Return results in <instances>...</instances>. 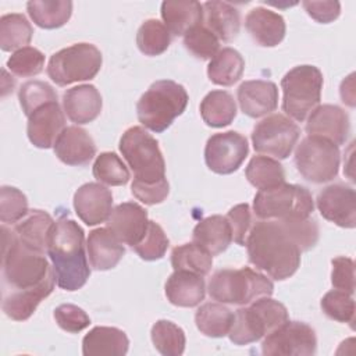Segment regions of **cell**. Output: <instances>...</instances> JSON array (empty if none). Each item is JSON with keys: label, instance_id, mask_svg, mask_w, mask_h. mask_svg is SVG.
I'll list each match as a JSON object with an SVG mask.
<instances>
[{"label": "cell", "instance_id": "cell-13", "mask_svg": "<svg viewBox=\"0 0 356 356\" xmlns=\"http://www.w3.org/2000/svg\"><path fill=\"white\" fill-rule=\"evenodd\" d=\"M317 349L314 330L302 321H286L266 335L261 352L266 356H312Z\"/></svg>", "mask_w": 356, "mask_h": 356}, {"label": "cell", "instance_id": "cell-5", "mask_svg": "<svg viewBox=\"0 0 356 356\" xmlns=\"http://www.w3.org/2000/svg\"><path fill=\"white\" fill-rule=\"evenodd\" d=\"M207 291L220 303L245 306L259 298L271 296L274 285L264 274L249 267L221 268L211 275Z\"/></svg>", "mask_w": 356, "mask_h": 356}, {"label": "cell", "instance_id": "cell-39", "mask_svg": "<svg viewBox=\"0 0 356 356\" xmlns=\"http://www.w3.org/2000/svg\"><path fill=\"white\" fill-rule=\"evenodd\" d=\"M150 337L154 348L164 356H179L185 350V332L172 321H156L152 327Z\"/></svg>", "mask_w": 356, "mask_h": 356}, {"label": "cell", "instance_id": "cell-30", "mask_svg": "<svg viewBox=\"0 0 356 356\" xmlns=\"http://www.w3.org/2000/svg\"><path fill=\"white\" fill-rule=\"evenodd\" d=\"M161 18L171 35L181 36L203 22V4L193 0L163 1Z\"/></svg>", "mask_w": 356, "mask_h": 356}, {"label": "cell", "instance_id": "cell-23", "mask_svg": "<svg viewBox=\"0 0 356 356\" xmlns=\"http://www.w3.org/2000/svg\"><path fill=\"white\" fill-rule=\"evenodd\" d=\"M103 100L96 86L83 83L67 89L63 95V108L67 117L78 124H89L95 121L102 111Z\"/></svg>", "mask_w": 356, "mask_h": 356}, {"label": "cell", "instance_id": "cell-25", "mask_svg": "<svg viewBox=\"0 0 356 356\" xmlns=\"http://www.w3.org/2000/svg\"><path fill=\"white\" fill-rule=\"evenodd\" d=\"M245 28L252 39L263 47H274L280 44L286 32L282 15L264 7H254L248 13Z\"/></svg>", "mask_w": 356, "mask_h": 356}, {"label": "cell", "instance_id": "cell-46", "mask_svg": "<svg viewBox=\"0 0 356 356\" xmlns=\"http://www.w3.org/2000/svg\"><path fill=\"white\" fill-rule=\"evenodd\" d=\"M170 241L164 232V229L154 221H149L147 231L143 236V239L135 245L132 249L136 252V254L146 261H153L161 259L167 249H168Z\"/></svg>", "mask_w": 356, "mask_h": 356}, {"label": "cell", "instance_id": "cell-31", "mask_svg": "<svg viewBox=\"0 0 356 356\" xmlns=\"http://www.w3.org/2000/svg\"><path fill=\"white\" fill-rule=\"evenodd\" d=\"M192 239L211 256L222 253L232 242V232L227 217L216 214L203 218L193 228Z\"/></svg>", "mask_w": 356, "mask_h": 356}, {"label": "cell", "instance_id": "cell-42", "mask_svg": "<svg viewBox=\"0 0 356 356\" xmlns=\"http://www.w3.org/2000/svg\"><path fill=\"white\" fill-rule=\"evenodd\" d=\"M186 50L200 60H211L220 50V40L203 24L193 26L184 35Z\"/></svg>", "mask_w": 356, "mask_h": 356}, {"label": "cell", "instance_id": "cell-12", "mask_svg": "<svg viewBox=\"0 0 356 356\" xmlns=\"http://www.w3.org/2000/svg\"><path fill=\"white\" fill-rule=\"evenodd\" d=\"M300 135L299 127L284 114H271L257 122L252 132V143L257 153L286 159Z\"/></svg>", "mask_w": 356, "mask_h": 356}, {"label": "cell", "instance_id": "cell-24", "mask_svg": "<svg viewBox=\"0 0 356 356\" xmlns=\"http://www.w3.org/2000/svg\"><path fill=\"white\" fill-rule=\"evenodd\" d=\"M86 250L92 268L99 271L114 268L125 254L124 243L107 227L89 232Z\"/></svg>", "mask_w": 356, "mask_h": 356}, {"label": "cell", "instance_id": "cell-4", "mask_svg": "<svg viewBox=\"0 0 356 356\" xmlns=\"http://www.w3.org/2000/svg\"><path fill=\"white\" fill-rule=\"evenodd\" d=\"M185 88L171 79L153 82L136 103L139 122L152 132L165 131L188 104Z\"/></svg>", "mask_w": 356, "mask_h": 356}, {"label": "cell", "instance_id": "cell-15", "mask_svg": "<svg viewBox=\"0 0 356 356\" xmlns=\"http://www.w3.org/2000/svg\"><path fill=\"white\" fill-rule=\"evenodd\" d=\"M317 209L323 218L342 228L356 225V193L345 184H332L317 195Z\"/></svg>", "mask_w": 356, "mask_h": 356}, {"label": "cell", "instance_id": "cell-6", "mask_svg": "<svg viewBox=\"0 0 356 356\" xmlns=\"http://www.w3.org/2000/svg\"><path fill=\"white\" fill-rule=\"evenodd\" d=\"M288 320V310L281 302L263 296L234 313L228 337L235 345H248L268 335Z\"/></svg>", "mask_w": 356, "mask_h": 356}, {"label": "cell", "instance_id": "cell-34", "mask_svg": "<svg viewBox=\"0 0 356 356\" xmlns=\"http://www.w3.org/2000/svg\"><path fill=\"white\" fill-rule=\"evenodd\" d=\"M200 115L203 121L213 128L229 125L236 117V104L227 90H211L200 103Z\"/></svg>", "mask_w": 356, "mask_h": 356}, {"label": "cell", "instance_id": "cell-48", "mask_svg": "<svg viewBox=\"0 0 356 356\" xmlns=\"http://www.w3.org/2000/svg\"><path fill=\"white\" fill-rule=\"evenodd\" d=\"M295 243L299 246L302 252L310 250L318 241V225L316 220L306 218H291V220H280Z\"/></svg>", "mask_w": 356, "mask_h": 356}, {"label": "cell", "instance_id": "cell-21", "mask_svg": "<svg viewBox=\"0 0 356 356\" xmlns=\"http://www.w3.org/2000/svg\"><path fill=\"white\" fill-rule=\"evenodd\" d=\"M56 282V274H51L38 286L18 291H3L1 307L4 314L15 321L28 320L39 303L53 292Z\"/></svg>", "mask_w": 356, "mask_h": 356}, {"label": "cell", "instance_id": "cell-53", "mask_svg": "<svg viewBox=\"0 0 356 356\" xmlns=\"http://www.w3.org/2000/svg\"><path fill=\"white\" fill-rule=\"evenodd\" d=\"M305 11L317 22L328 24L339 17V1H302Z\"/></svg>", "mask_w": 356, "mask_h": 356}, {"label": "cell", "instance_id": "cell-2", "mask_svg": "<svg viewBox=\"0 0 356 356\" xmlns=\"http://www.w3.org/2000/svg\"><path fill=\"white\" fill-rule=\"evenodd\" d=\"M47 254L61 289L72 292L86 284L90 268L85 252V232L78 222L65 217L56 221L49 236Z\"/></svg>", "mask_w": 356, "mask_h": 356}, {"label": "cell", "instance_id": "cell-36", "mask_svg": "<svg viewBox=\"0 0 356 356\" xmlns=\"http://www.w3.org/2000/svg\"><path fill=\"white\" fill-rule=\"evenodd\" d=\"M32 35V25L24 14L11 13L0 18V47L3 51L26 47Z\"/></svg>", "mask_w": 356, "mask_h": 356}, {"label": "cell", "instance_id": "cell-18", "mask_svg": "<svg viewBox=\"0 0 356 356\" xmlns=\"http://www.w3.org/2000/svg\"><path fill=\"white\" fill-rule=\"evenodd\" d=\"M74 209L86 225L104 222L113 211L111 191L99 182L83 184L74 195Z\"/></svg>", "mask_w": 356, "mask_h": 356}, {"label": "cell", "instance_id": "cell-50", "mask_svg": "<svg viewBox=\"0 0 356 356\" xmlns=\"http://www.w3.org/2000/svg\"><path fill=\"white\" fill-rule=\"evenodd\" d=\"M225 217L231 227L232 241L241 246H245L246 238L252 228V214H250L249 204L241 203L234 206Z\"/></svg>", "mask_w": 356, "mask_h": 356}, {"label": "cell", "instance_id": "cell-19", "mask_svg": "<svg viewBox=\"0 0 356 356\" xmlns=\"http://www.w3.org/2000/svg\"><path fill=\"white\" fill-rule=\"evenodd\" d=\"M350 131L346 111L335 104L317 106L307 118L306 132L331 140L337 146L343 145Z\"/></svg>", "mask_w": 356, "mask_h": 356}, {"label": "cell", "instance_id": "cell-14", "mask_svg": "<svg viewBox=\"0 0 356 356\" xmlns=\"http://www.w3.org/2000/svg\"><path fill=\"white\" fill-rule=\"evenodd\" d=\"M249 153L248 139L236 131L214 134L207 139L204 147L206 165L216 174H232Z\"/></svg>", "mask_w": 356, "mask_h": 356}, {"label": "cell", "instance_id": "cell-51", "mask_svg": "<svg viewBox=\"0 0 356 356\" xmlns=\"http://www.w3.org/2000/svg\"><path fill=\"white\" fill-rule=\"evenodd\" d=\"M331 284L335 289L353 295L355 292V263L350 257L338 256L331 260Z\"/></svg>", "mask_w": 356, "mask_h": 356}, {"label": "cell", "instance_id": "cell-11", "mask_svg": "<svg viewBox=\"0 0 356 356\" xmlns=\"http://www.w3.org/2000/svg\"><path fill=\"white\" fill-rule=\"evenodd\" d=\"M339 161V147L321 136L307 135L295 150L296 170L313 184L332 181L338 175Z\"/></svg>", "mask_w": 356, "mask_h": 356}, {"label": "cell", "instance_id": "cell-32", "mask_svg": "<svg viewBox=\"0 0 356 356\" xmlns=\"http://www.w3.org/2000/svg\"><path fill=\"white\" fill-rule=\"evenodd\" d=\"M245 60L239 51L232 47H224L210 60L207 65L209 79L221 86H232L243 74Z\"/></svg>", "mask_w": 356, "mask_h": 356}, {"label": "cell", "instance_id": "cell-27", "mask_svg": "<svg viewBox=\"0 0 356 356\" xmlns=\"http://www.w3.org/2000/svg\"><path fill=\"white\" fill-rule=\"evenodd\" d=\"M204 26L210 29L218 40L232 42L241 29V14L236 7L227 1L211 0L203 4Z\"/></svg>", "mask_w": 356, "mask_h": 356}, {"label": "cell", "instance_id": "cell-20", "mask_svg": "<svg viewBox=\"0 0 356 356\" xmlns=\"http://www.w3.org/2000/svg\"><path fill=\"white\" fill-rule=\"evenodd\" d=\"M236 95L242 113L252 118L267 115L278 106V88L271 81H245L239 85Z\"/></svg>", "mask_w": 356, "mask_h": 356}, {"label": "cell", "instance_id": "cell-33", "mask_svg": "<svg viewBox=\"0 0 356 356\" xmlns=\"http://www.w3.org/2000/svg\"><path fill=\"white\" fill-rule=\"evenodd\" d=\"M31 19L43 29H56L68 22L72 14L70 0H32L26 3Z\"/></svg>", "mask_w": 356, "mask_h": 356}, {"label": "cell", "instance_id": "cell-38", "mask_svg": "<svg viewBox=\"0 0 356 356\" xmlns=\"http://www.w3.org/2000/svg\"><path fill=\"white\" fill-rule=\"evenodd\" d=\"M171 266L174 271L184 270L204 277L211 270L213 256L195 242L184 243L172 249Z\"/></svg>", "mask_w": 356, "mask_h": 356}, {"label": "cell", "instance_id": "cell-3", "mask_svg": "<svg viewBox=\"0 0 356 356\" xmlns=\"http://www.w3.org/2000/svg\"><path fill=\"white\" fill-rule=\"evenodd\" d=\"M3 232V284L4 291L29 289L38 286L51 274L44 253L35 252L26 248L15 235L14 231L1 225Z\"/></svg>", "mask_w": 356, "mask_h": 356}, {"label": "cell", "instance_id": "cell-37", "mask_svg": "<svg viewBox=\"0 0 356 356\" xmlns=\"http://www.w3.org/2000/svg\"><path fill=\"white\" fill-rule=\"evenodd\" d=\"M245 175L250 185L257 189H267L285 182L282 164L268 156H254L246 165Z\"/></svg>", "mask_w": 356, "mask_h": 356}, {"label": "cell", "instance_id": "cell-26", "mask_svg": "<svg viewBox=\"0 0 356 356\" xmlns=\"http://www.w3.org/2000/svg\"><path fill=\"white\" fill-rule=\"evenodd\" d=\"M206 295V282L203 275L177 270L165 282V296L171 305L179 307H195Z\"/></svg>", "mask_w": 356, "mask_h": 356}, {"label": "cell", "instance_id": "cell-47", "mask_svg": "<svg viewBox=\"0 0 356 356\" xmlns=\"http://www.w3.org/2000/svg\"><path fill=\"white\" fill-rule=\"evenodd\" d=\"M26 196L14 186L0 188V220L3 224H17L28 214Z\"/></svg>", "mask_w": 356, "mask_h": 356}, {"label": "cell", "instance_id": "cell-43", "mask_svg": "<svg viewBox=\"0 0 356 356\" xmlns=\"http://www.w3.org/2000/svg\"><path fill=\"white\" fill-rule=\"evenodd\" d=\"M323 313L338 323H348L353 327L355 321V300L350 293L332 289L327 292L320 302Z\"/></svg>", "mask_w": 356, "mask_h": 356}, {"label": "cell", "instance_id": "cell-45", "mask_svg": "<svg viewBox=\"0 0 356 356\" xmlns=\"http://www.w3.org/2000/svg\"><path fill=\"white\" fill-rule=\"evenodd\" d=\"M18 99L24 114L29 117L40 106L50 102H57V95L47 82L29 81L19 88Z\"/></svg>", "mask_w": 356, "mask_h": 356}, {"label": "cell", "instance_id": "cell-49", "mask_svg": "<svg viewBox=\"0 0 356 356\" xmlns=\"http://www.w3.org/2000/svg\"><path fill=\"white\" fill-rule=\"evenodd\" d=\"M54 320L57 325L67 332H79L90 324V318L86 312L75 305L64 303L56 307Z\"/></svg>", "mask_w": 356, "mask_h": 356}, {"label": "cell", "instance_id": "cell-17", "mask_svg": "<svg viewBox=\"0 0 356 356\" xmlns=\"http://www.w3.org/2000/svg\"><path fill=\"white\" fill-rule=\"evenodd\" d=\"M147 225V211L135 202L117 204L107 220V228L122 243L129 245L131 248L143 239Z\"/></svg>", "mask_w": 356, "mask_h": 356}, {"label": "cell", "instance_id": "cell-44", "mask_svg": "<svg viewBox=\"0 0 356 356\" xmlns=\"http://www.w3.org/2000/svg\"><path fill=\"white\" fill-rule=\"evenodd\" d=\"M44 54L36 47L26 46L15 50L7 60V68L17 76H35L43 71Z\"/></svg>", "mask_w": 356, "mask_h": 356}, {"label": "cell", "instance_id": "cell-40", "mask_svg": "<svg viewBox=\"0 0 356 356\" xmlns=\"http://www.w3.org/2000/svg\"><path fill=\"white\" fill-rule=\"evenodd\" d=\"M171 43V33L159 19H146L138 29L136 44L145 56H160Z\"/></svg>", "mask_w": 356, "mask_h": 356}, {"label": "cell", "instance_id": "cell-28", "mask_svg": "<svg viewBox=\"0 0 356 356\" xmlns=\"http://www.w3.org/2000/svg\"><path fill=\"white\" fill-rule=\"evenodd\" d=\"M54 224L56 221L49 213L43 210H31L15 224L13 231L26 248L35 252L47 253L49 236Z\"/></svg>", "mask_w": 356, "mask_h": 356}, {"label": "cell", "instance_id": "cell-9", "mask_svg": "<svg viewBox=\"0 0 356 356\" xmlns=\"http://www.w3.org/2000/svg\"><path fill=\"white\" fill-rule=\"evenodd\" d=\"M120 152L134 172V179L157 182L165 178V163L157 140L142 127L128 128L120 139Z\"/></svg>", "mask_w": 356, "mask_h": 356}, {"label": "cell", "instance_id": "cell-22", "mask_svg": "<svg viewBox=\"0 0 356 356\" xmlns=\"http://www.w3.org/2000/svg\"><path fill=\"white\" fill-rule=\"evenodd\" d=\"M54 153L67 165H86L96 156L92 136L81 127H67L54 143Z\"/></svg>", "mask_w": 356, "mask_h": 356}, {"label": "cell", "instance_id": "cell-10", "mask_svg": "<svg viewBox=\"0 0 356 356\" xmlns=\"http://www.w3.org/2000/svg\"><path fill=\"white\" fill-rule=\"evenodd\" d=\"M102 53L92 43H75L56 51L47 64L49 78L58 86L93 79L102 68Z\"/></svg>", "mask_w": 356, "mask_h": 356}, {"label": "cell", "instance_id": "cell-7", "mask_svg": "<svg viewBox=\"0 0 356 356\" xmlns=\"http://www.w3.org/2000/svg\"><path fill=\"white\" fill-rule=\"evenodd\" d=\"M281 88L284 93V113L292 120L302 122L320 104L323 74L314 65H298L284 75Z\"/></svg>", "mask_w": 356, "mask_h": 356}, {"label": "cell", "instance_id": "cell-35", "mask_svg": "<svg viewBox=\"0 0 356 356\" xmlns=\"http://www.w3.org/2000/svg\"><path fill=\"white\" fill-rule=\"evenodd\" d=\"M234 320V313L224 303H204L195 314L197 330L211 338H222L228 335Z\"/></svg>", "mask_w": 356, "mask_h": 356}, {"label": "cell", "instance_id": "cell-29", "mask_svg": "<svg viewBox=\"0 0 356 356\" xmlns=\"http://www.w3.org/2000/svg\"><path fill=\"white\" fill-rule=\"evenodd\" d=\"M128 346L127 334L115 327H95L82 339L85 356H124Z\"/></svg>", "mask_w": 356, "mask_h": 356}, {"label": "cell", "instance_id": "cell-8", "mask_svg": "<svg viewBox=\"0 0 356 356\" xmlns=\"http://www.w3.org/2000/svg\"><path fill=\"white\" fill-rule=\"evenodd\" d=\"M314 210V202L307 188L295 184H280L259 189L253 200V211L260 220L306 218Z\"/></svg>", "mask_w": 356, "mask_h": 356}, {"label": "cell", "instance_id": "cell-41", "mask_svg": "<svg viewBox=\"0 0 356 356\" xmlns=\"http://www.w3.org/2000/svg\"><path fill=\"white\" fill-rule=\"evenodd\" d=\"M93 177L106 185L121 186L125 185L131 175L124 161L113 152L100 153L93 163Z\"/></svg>", "mask_w": 356, "mask_h": 356}, {"label": "cell", "instance_id": "cell-1", "mask_svg": "<svg viewBox=\"0 0 356 356\" xmlns=\"http://www.w3.org/2000/svg\"><path fill=\"white\" fill-rule=\"evenodd\" d=\"M245 245L249 261L277 281L292 277L300 266L302 250L280 220L254 222Z\"/></svg>", "mask_w": 356, "mask_h": 356}, {"label": "cell", "instance_id": "cell-52", "mask_svg": "<svg viewBox=\"0 0 356 356\" xmlns=\"http://www.w3.org/2000/svg\"><path fill=\"white\" fill-rule=\"evenodd\" d=\"M132 195L145 204H159L161 203L170 192V185L167 179H161L157 182H140L134 179L131 184Z\"/></svg>", "mask_w": 356, "mask_h": 356}, {"label": "cell", "instance_id": "cell-16", "mask_svg": "<svg viewBox=\"0 0 356 356\" xmlns=\"http://www.w3.org/2000/svg\"><path fill=\"white\" fill-rule=\"evenodd\" d=\"M64 129L65 117L58 102L46 103L28 117V139L39 149H49L54 146L57 138Z\"/></svg>", "mask_w": 356, "mask_h": 356}, {"label": "cell", "instance_id": "cell-54", "mask_svg": "<svg viewBox=\"0 0 356 356\" xmlns=\"http://www.w3.org/2000/svg\"><path fill=\"white\" fill-rule=\"evenodd\" d=\"M353 78H355V74H350L346 79L342 81L341 89H339L342 102L346 103L350 107H355V89H353L355 85H353Z\"/></svg>", "mask_w": 356, "mask_h": 356}]
</instances>
